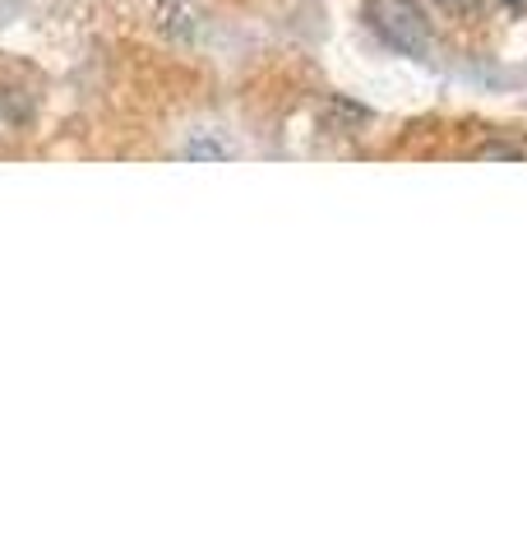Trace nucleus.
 <instances>
[{
    "label": "nucleus",
    "instance_id": "2",
    "mask_svg": "<svg viewBox=\"0 0 527 556\" xmlns=\"http://www.w3.org/2000/svg\"><path fill=\"white\" fill-rule=\"evenodd\" d=\"M445 14H453V20H467V14H477L481 10V0H435Z\"/></svg>",
    "mask_w": 527,
    "mask_h": 556
},
{
    "label": "nucleus",
    "instance_id": "3",
    "mask_svg": "<svg viewBox=\"0 0 527 556\" xmlns=\"http://www.w3.org/2000/svg\"><path fill=\"white\" fill-rule=\"evenodd\" d=\"M190 159H227L222 144H190Z\"/></svg>",
    "mask_w": 527,
    "mask_h": 556
},
{
    "label": "nucleus",
    "instance_id": "1",
    "mask_svg": "<svg viewBox=\"0 0 527 556\" xmlns=\"http://www.w3.org/2000/svg\"><path fill=\"white\" fill-rule=\"evenodd\" d=\"M371 24L402 56H426L430 51V24L416 0H371Z\"/></svg>",
    "mask_w": 527,
    "mask_h": 556
},
{
    "label": "nucleus",
    "instance_id": "4",
    "mask_svg": "<svg viewBox=\"0 0 527 556\" xmlns=\"http://www.w3.org/2000/svg\"><path fill=\"white\" fill-rule=\"evenodd\" d=\"M504 5H509V10H523V5H527V0H504Z\"/></svg>",
    "mask_w": 527,
    "mask_h": 556
}]
</instances>
